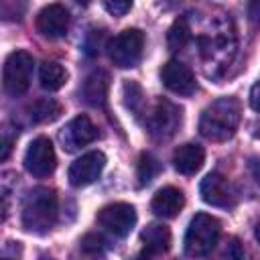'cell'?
Wrapping results in <instances>:
<instances>
[{
	"mask_svg": "<svg viewBox=\"0 0 260 260\" xmlns=\"http://www.w3.org/2000/svg\"><path fill=\"white\" fill-rule=\"evenodd\" d=\"M199 193H201V199L207 203V205H213V207H223V209H230L236 205V189L234 185L219 173H209L203 177L201 185H199Z\"/></svg>",
	"mask_w": 260,
	"mask_h": 260,
	"instance_id": "cell-11",
	"label": "cell"
},
{
	"mask_svg": "<svg viewBox=\"0 0 260 260\" xmlns=\"http://www.w3.org/2000/svg\"><path fill=\"white\" fill-rule=\"evenodd\" d=\"M69 10L63 4H49L37 14V30L47 39H61L69 30Z\"/></svg>",
	"mask_w": 260,
	"mask_h": 260,
	"instance_id": "cell-14",
	"label": "cell"
},
{
	"mask_svg": "<svg viewBox=\"0 0 260 260\" xmlns=\"http://www.w3.org/2000/svg\"><path fill=\"white\" fill-rule=\"evenodd\" d=\"M124 91H126V98H128V100H126L128 108H132V110L138 114V112H140V106L144 104V100H142V98H144V95H142V89H140L136 83L130 81V83L124 85Z\"/></svg>",
	"mask_w": 260,
	"mask_h": 260,
	"instance_id": "cell-25",
	"label": "cell"
},
{
	"mask_svg": "<svg viewBox=\"0 0 260 260\" xmlns=\"http://www.w3.org/2000/svg\"><path fill=\"white\" fill-rule=\"evenodd\" d=\"M219 234H221V223L217 217L209 213H197L189 221L185 242H183L187 256L191 258L209 256L219 244Z\"/></svg>",
	"mask_w": 260,
	"mask_h": 260,
	"instance_id": "cell-4",
	"label": "cell"
},
{
	"mask_svg": "<svg viewBox=\"0 0 260 260\" xmlns=\"http://www.w3.org/2000/svg\"><path fill=\"white\" fill-rule=\"evenodd\" d=\"M158 169H160V165H158V160H156L152 154H148V152L140 154V158H138V167H136L138 183H140V185L150 183V181L154 179V175L158 173Z\"/></svg>",
	"mask_w": 260,
	"mask_h": 260,
	"instance_id": "cell-23",
	"label": "cell"
},
{
	"mask_svg": "<svg viewBox=\"0 0 260 260\" xmlns=\"http://www.w3.org/2000/svg\"><path fill=\"white\" fill-rule=\"evenodd\" d=\"M181 120H183V114H181V108L175 106L173 102L169 100H156L154 106L148 110L146 114V126H148V132L156 138H171L179 126H181Z\"/></svg>",
	"mask_w": 260,
	"mask_h": 260,
	"instance_id": "cell-7",
	"label": "cell"
},
{
	"mask_svg": "<svg viewBox=\"0 0 260 260\" xmlns=\"http://www.w3.org/2000/svg\"><path fill=\"white\" fill-rule=\"evenodd\" d=\"M55 165H57V156L51 140L47 136L35 138L24 152V169L32 177H47L55 171Z\"/></svg>",
	"mask_w": 260,
	"mask_h": 260,
	"instance_id": "cell-10",
	"label": "cell"
},
{
	"mask_svg": "<svg viewBox=\"0 0 260 260\" xmlns=\"http://www.w3.org/2000/svg\"><path fill=\"white\" fill-rule=\"evenodd\" d=\"M59 215V203L57 195L49 187H32L24 199H22V211H20V221L22 228L30 234H47L53 230L57 223Z\"/></svg>",
	"mask_w": 260,
	"mask_h": 260,
	"instance_id": "cell-3",
	"label": "cell"
},
{
	"mask_svg": "<svg viewBox=\"0 0 260 260\" xmlns=\"http://www.w3.org/2000/svg\"><path fill=\"white\" fill-rule=\"evenodd\" d=\"M240 116H242V106L236 98L232 95L217 98L201 112L199 132L211 142H223L236 134Z\"/></svg>",
	"mask_w": 260,
	"mask_h": 260,
	"instance_id": "cell-2",
	"label": "cell"
},
{
	"mask_svg": "<svg viewBox=\"0 0 260 260\" xmlns=\"http://www.w3.org/2000/svg\"><path fill=\"white\" fill-rule=\"evenodd\" d=\"M32 69H35V61L26 51H12L6 57L4 69H2L4 91L8 95H12V98L22 95L30 87Z\"/></svg>",
	"mask_w": 260,
	"mask_h": 260,
	"instance_id": "cell-5",
	"label": "cell"
},
{
	"mask_svg": "<svg viewBox=\"0 0 260 260\" xmlns=\"http://www.w3.org/2000/svg\"><path fill=\"white\" fill-rule=\"evenodd\" d=\"M98 223L114 238H126L136 225V209L130 203H110L98 211Z\"/></svg>",
	"mask_w": 260,
	"mask_h": 260,
	"instance_id": "cell-8",
	"label": "cell"
},
{
	"mask_svg": "<svg viewBox=\"0 0 260 260\" xmlns=\"http://www.w3.org/2000/svg\"><path fill=\"white\" fill-rule=\"evenodd\" d=\"M140 240H142L146 252H150V254H162L171 246V232L162 223H150L140 234Z\"/></svg>",
	"mask_w": 260,
	"mask_h": 260,
	"instance_id": "cell-18",
	"label": "cell"
},
{
	"mask_svg": "<svg viewBox=\"0 0 260 260\" xmlns=\"http://www.w3.org/2000/svg\"><path fill=\"white\" fill-rule=\"evenodd\" d=\"M201 67L207 77H221L236 57V26L228 14H211L195 35Z\"/></svg>",
	"mask_w": 260,
	"mask_h": 260,
	"instance_id": "cell-1",
	"label": "cell"
},
{
	"mask_svg": "<svg viewBox=\"0 0 260 260\" xmlns=\"http://www.w3.org/2000/svg\"><path fill=\"white\" fill-rule=\"evenodd\" d=\"M104 8H106L110 14H114V16H124L126 12H130V8H132V2H128V0H114V2H104Z\"/></svg>",
	"mask_w": 260,
	"mask_h": 260,
	"instance_id": "cell-26",
	"label": "cell"
},
{
	"mask_svg": "<svg viewBox=\"0 0 260 260\" xmlns=\"http://www.w3.org/2000/svg\"><path fill=\"white\" fill-rule=\"evenodd\" d=\"M160 79H162L165 87L177 95H191L197 89V81H195L191 67L179 59H171L162 65Z\"/></svg>",
	"mask_w": 260,
	"mask_h": 260,
	"instance_id": "cell-13",
	"label": "cell"
},
{
	"mask_svg": "<svg viewBox=\"0 0 260 260\" xmlns=\"http://www.w3.org/2000/svg\"><path fill=\"white\" fill-rule=\"evenodd\" d=\"M108 87H110V77L106 71L98 69V71H91L85 81H83V87H81V95H83V102L93 106V108H102L106 104V98H108Z\"/></svg>",
	"mask_w": 260,
	"mask_h": 260,
	"instance_id": "cell-17",
	"label": "cell"
},
{
	"mask_svg": "<svg viewBox=\"0 0 260 260\" xmlns=\"http://www.w3.org/2000/svg\"><path fill=\"white\" fill-rule=\"evenodd\" d=\"M2 260H10V258H2Z\"/></svg>",
	"mask_w": 260,
	"mask_h": 260,
	"instance_id": "cell-32",
	"label": "cell"
},
{
	"mask_svg": "<svg viewBox=\"0 0 260 260\" xmlns=\"http://www.w3.org/2000/svg\"><path fill=\"white\" fill-rule=\"evenodd\" d=\"M39 81L41 87L47 91H57L67 81V69L57 61H45L39 69Z\"/></svg>",
	"mask_w": 260,
	"mask_h": 260,
	"instance_id": "cell-20",
	"label": "cell"
},
{
	"mask_svg": "<svg viewBox=\"0 0 260 260\" xmlns=\"http://www.w3.org/2000/svg\"><path fill=\"white\" fill-rule=\"evenodd\" d=\"M41 260H51V258H41Z\"/></svg>",
	"mask_w": 260,
	"mask_h": 260,
	"instance_id": "cell-31",
	"label": "cell"
},
{
	"mask_svg": "<svg viewBox=\"0 0 260 260\" xmlns=\"http://www.w3.org/2000/svg\"><path fill=\"white\" fill-rule=\"evenodd\" d=\"M256 240L260 242V221H258V225H256Z\"/></svg>",
	"mask_w": 260,
	"mask_h": 260,
	"instance_id": "cell-30",
	"label": "cell"
},
{
	"mask_svg": "<svg viewBox=\"0 0 260 260\" xmlns=\"http://www.w3.org/2000/svg\"><path fill=\"white\" fill-rule=\"evenodd\" d=\"M248 169H250L252 177H254V179L260 183V158H258V156L250 158V162H248Z\"/></svg>",
	"mask_w": 260,
	"mask_h": 260,
	"instance_id": "cell-29",
	"label": "cell"
},
{
	"mask_svg": "<svg viewBox=\"0 0 260 260\" xmlns=\"http://www.w3.org/2000/svg\"><path fill=\"white\" fill-rule=\"evenodd\" d=\"M10 148H12V136H10V132H8V128H6V130L2 132V152H0V158H2V160L8 158Z\"/></svg>",
	"mask_w": 260,
	"mask_h": 260,
	"instance_id": "cell-27",
	"label": "cell"
},
{
	"mask_svg": "<svg viewBox=\"0 0 260 260\" xmlns=\"http://www.w3.org/2000/svg\"><path fill=\"white\" fill-rule=\"evenodd\" d=\"M98 138V126L83 114L71 118L59 132V142L67 152H77Z\"/></svg>",
	"mask_w": 260,
	"mask_h": 260,
	"instance_id": "cell-9",
	"label": "cell"
},
{
	"mask_svg": "<svg viewBox=\"0 0 260 260\" xmlns=\"http://www.w3.org/2000/svg\"><path fill=\"white\" fill-rule=\"evenodd\" d=\"M183 205H185V195L177 187H162V189H158L154 193L152 201H150L152 211L158 217H165V219L179 215V211L183 209Z\"/></svg>",
	"mask_w": 260,
	"mask_h": 260,
	"instance_id": "cell-16",
	"label": "cell"
},
{
	"mask_svg": "<svg viewBox=\"0 0 260 260\" xmlns=\"http://www.w3.org/2000/svg\"><path fill=\"white\" fill-rule=\"evenodd\" d=\"M203 160H205V150L195 142H185L177 146L173 152V167L181 175H195L203 167Z\"/></svg>",
	"mask_w": 260,
	"mask_h": 260,
	"instance_id": "cell-15",
	"label": "cell"
},
{
	"mask_svg": "<svg viewBox=\"0 0 260 260\" xmlns=\"http://www.w3.org/2000/svg\"><path fill=\"white\" fill-rule=\"evenodd\" d=\"M63 108L57 100L53 98H39L28 106V118L35 124H43V122H53L61 116Z\"/></svg>",
	"mask_w": 260,
	"mask_h": 260,
	"instance_id": "cell-21",
	"label": "cell"
},
{
	"mask_svg": "<svg viewBox=\"0 0 260 260\" xmlns=\"http://www.w3.org/2000/svg\"><path fill=\"white\" fill-rule=\"evenodd\" d=\"M106 167V156L104 152L100 150H91V152H85L81 154L77 160L71 162L69 171H67V177H69V183L73 187H87L91 183H95L102 175Z\"/></svg>",
	"mask_w": 260,
	"mask_h": 260,
	"instance_id": "cell-12",
	"label": "cell"
},
{
	"mask_svg": "<svg viewBox=\"0 0 260 260\" xmlns=\"http://www.w3.org/2000/svg\"><path fill=\"white\" fill-rule=\"evenodd\" d=\"M250 106H252V110L260 112V79L250 89Z\"/></svg>",
	"mask_w": 260,
	"mask_h": 260,
	"instance_id": "cell-28",
	"label": "cell"
},
{
	"mask_svg": "<svg viewBox=\"0 0 260 260\" xmlns=\"http://www.w3.org/2000/svg\"><path fill=\"white\" fill-rule=\"evenodd\" d=\"M219 260H244V246L240 244L238 238H225L219 246V252H217Z\"/></svg>",
	"mask_w": 260,
	"mask_h": 260,
	"instance_id": "cell-24",
	"label": "cell"
},
{
	"mask_svg": "<svg viewBox=\"0 0 260 260\" xmlns=\"http://www.w3.org/2000/svg\"><path fill=\"white\" fill-rule=\"evenodd\" d=\"M144 49V35L140 28H126L108 43V55L116 67H136Z\"/></svg>",
	"mask_w": 260,
	"mask_h": 260,
	"instance_id": "cell-6",
	"label": "cell"
},
{
	"mask_svg": "<svg viewBox=\"0 0 260 260\" xmlns=\"http://www.w3.org/2000/svg\"><path fill=\"white\" fill-rule=\"evenodd\" d=\"M191 32H193V28L189 24V18L187 16H179L173 22V26L169 28V37H167L169 49L171 51H181L191 41Z\"/></svg>",
	"mask_w": 260,
	"mask_h": 260,
	"instance_id": "cell-22",
	"label": "cell"
},
{
	"mask_svg": "<svg viewBox=\"0 0 260 260\" xmlns=\"http://www.w3.org/2000/svg\"><path fill=\"white\" fill-rule=\"evenodd\" d=\"M69 260H106V242L98 234H85Z\"/></svg>",
	"mask_w": 260,
	"mask_h": 260,
	"instance_id": "cell-19",
	"label": "cell"
}]
</instances>
